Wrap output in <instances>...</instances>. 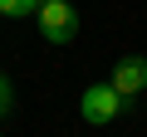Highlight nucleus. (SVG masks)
Masks as SVG:
<instances>
[{
    "label": "nucleus",
    "mask_w": 147,
    "mask_h": 137,
    "mask_svg": "<svg viewBox=\"0 0 147 137\" xmlns=\"http://www.w3.org/2000/svg\"><path fill=\"white\" fill-rule=\"evenodd\" d=\"M34 25H39L44 44H74V34H79V5H69V0H39Z\"/></svg>",
    "instance_id": "obj_1"
},
{
    "label": "nucleus",
    "mask_w": 147,
    "mask_h": 137,
    "mask_svg": "<svg viewBox=\"0 0 147 137\" xmlns=\"http://www.w3.org/2000/svg\"><path fill=\"white\" fill-rule=\"evenodd\" d=\"M127 108V98L113 88V83H88L84 93H79V113H84V122H93V127H108V122H118V113Z\"/></svg>",
    "instance_id": "obj_2"
},
{
    "label": "nucleus",
    "mask_w": 147,
    "mask_h": 137,
    "mask_svg": "<svg viewBox=\"0 0 147 137\" xmlns=\"http://www.w3.org/2000/svg\"><path fill=\"white\" fill-rule=\"evenodd\" d=\"M123 98H137L142 88H147V54H123L118 64H113V79H108Z\"/></svg>",
    "instance_id": "obj_3"
},
{
    "label": "nucleus",
    "mask_w": 147,
    "mask_h": 137,
    "mask_svg": "<svg viewBox=\"0 0 147 137\" xmlns=\"http://www.w3.org/2000/svg\"><path fill=\"white\" fill-rule=\"evenodd\" d=\"M39 10V0H0V15L5 20H30Z\"/></svg>",
    "instance_id": "obj_4"
},
{
    "label": "nucleus",
    "mask_w": 147,
    "mask_h": 137,
    "mask_svg": "<svg viewBox=\"0 0 147 137\" xmlns=\"http://www.w3.org/2000/svg\"><path fill=\"white\" fill-rule=\"evenodd\" d=\"M10 108H15V83H10L5 74H0V118H5Z\"/></svg>",
    "instance_id": "obj_5"
}]
</instances>
